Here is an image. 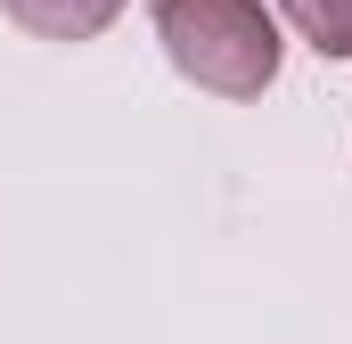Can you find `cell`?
I'll return each instance as SVG.
<instances>
[{
  "label": "cell",
  "mask_w": 352,
  "mask_h": 344,
  "mask_svg": "<svg viewBox=\"0 0 352 344\" xmlns=\"http://www.w3.org/2000/svg\"><path fill=\"white\" fill-rule=\"evenodd\" d=\"M156 41L180 83H197L205 98H230V107L263 98L287 58L278 17L263 0H156Z\"/></svg>",
  "instance_id": "1"
},
{
  "label": "cell",
  "mask_w": 352,
  "mask_h": 344,
  "mask_svg": "<svg viewBox=\"0 0 352 344\" xmlns=\"http://www.w3.org/2000/svg\"><path fill=\"white\" fill-rule=\"evenodd\" d=\"M8 25H25L33 41H98L131 0H0Z\"/></svg>",
  "instance_id": "2"
},
{
  "label": "cell",
  "mask_w": 352,
  "mask_h": 344,
  "mask_svg": "<svg viewBox=\"0 0 352 344\" xmlns=\"http://www.w3.org/2000/svg\"><path fill=\"white\" fill-rule=\"evenodd\" d=\"M278 17H287L320 58H336V66L352 58V0H278Z\"/></svg>",
  "instance_id": "3"
}]
</instances>
